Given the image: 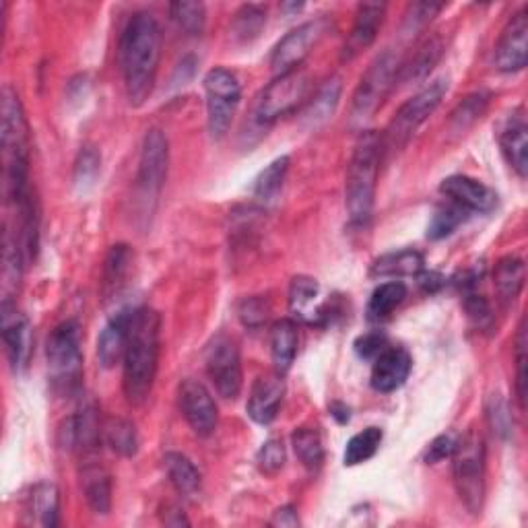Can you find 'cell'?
Segmentation results:
<instances>
[{"label": "cell", "mask_w": 528, "mask_h": 528, "mask_svg": "<svg viewBox=\"0 0 528 528\" xmlns=\"http://www.w3.org/2000/svg\"><path fill=\"white\" fill-rule=\"evenodd\" d=\"M161 58V29L157 19L139 11L132 15L122 31L120 66L128 104L141 108L153 93Z\"/></svg>", "instance_id": "obj_1"}, {"label": "cell", "mask_w": 528, "mask_h": 528, "mask_svg": "<svg viewBox=\"0 0 528 528\" xmlns=\"http://www.w3.org/2000/svg\"><path fill=\"white\" fill-rule=\"evenodd\" d=\"M161 318L153 308H137L122 359V388L130 405H143L153 390L159 366Z\"/></svg>", "instance_id": "obj_2"}, {"label": "cell", "mask_w": 528, "mask_h": 528, "mask_svg": "<svg viewBox=\"0 0 528 528\" xmlns=\"http://www.w3.org/2000/svg\"><path fill=\"white\" fill-rule=\"evenodd\" d=\"M3 161H5V190L9 205L23 201L31 194L29 186V126L17 91L7 85L3 89Z\"/></svg>", "instance_id": "obj_3"}, {"label": "cell", "mask_w": 528, "mask_h": 528, "mask_svg": "<svg viewBox=\"0 0 528 528\" xmlns=\"http://www.w3.org/2000/svg\"><path fill=\"white\" fill-rule=\"evenodd\" d=\"M382 155V135L363 130L353 147L345 184V207L353 225H368L372 219Z\"/></svg>", "instance_id": "obj_4"}, {"label": "cell", "mask_w": 528, "mask_h": 528, "mask_svg": "<svg viewBox=\"0 0 528 528\" xmlns=\"http://www.w3.org/2000/svg\"><path fill=\"white\" fill-rule=\"evenodd\" d=\"M48 376L56 394L73 396L83 380V351L79 322H60L46 343Z\"/></svg>", "instance_id": "obj_5"}, {"label": "cell", "mask_w": 528, "mask_h": 528, "mask_svg": "<svg viewBox=\"0 0 528 528\" xmlns=\"http://www.w3.org/2000/svg\"><path fill=\"white\" fill-rule=\"evenodd\" d=\"M452 477L460 502L473 514L479 516L485 500V442L471 429L456 440L452 452Z\"/></svg>", "instance_id": "obj_6"}, {"label": "cell", "mask_w": 528, "mask_h": 528, "mask_svg": "<svg viewBox=\"0 0 528 528\" xmlns=\"http://www.w3.org/2000/svg\"><path fill=\"white\" fill-rule=\"evenodd\" d=\"M446 91L448 79H438L413 95L407 104H403L382 135V153L392 155L403 151L413 139L417 128L438 110Z\"/></svg>", "instance_id": "obj_7"}, {"label": "cell", "mask_w": 528, "mask_h": 528, "mask_svg": "<svg viewBox=\"0 0 528 528\" xmlns=\"http://www.w3.org/2000/svg\"><path fill=\"white\" fill-rule=\"evenodd\" d=\"M170 168V143L161 128L147 130V135L141 145L139 157V172L135 180V190L139 205L143 207V215H151L155 211L157 198L163 190L165 178H168Z\"/></svg>", "instance_id": "obj_8"}, {"label": "cell", "mask_w": 528, "mask_h": 528, "mask_svg": "<svg viewBox=\"0 0 528 528\" xmlns=\"http://www.w3.org/2000/svg\"><path fill=\"white\" fill-rule=\"evenodd\" d=\"M401 60L394 52H382L370 66L366 75L361 77L351 104V116L357 122L368 120L376 114V110L384 104V99L399 81Z\"/></svg>", "instance_id": "obj_9"}, {"label": "cell", "mask_w": 528, "mask_h": 528, "mask_svg": "<svg viewBox=\"0 0 528 528\" xmlns=\"http://www.w3.org/2000/svg\"><path fill=\"white\" fill-rule=\"evenodd\" d=\"M207 93V126L213 141H221L234 122L242 102V85L227 69H213L205 77Z\"/></svg>", "instance_id": "obj_10"}, {"label": "cell", "mask_w": 528, "mask_h": 528, "mask_svg": "<svg viewBox=\"0 0 528 528\" xmlns=\"http://www.w3.org/2000/svg\"><path fill=\"white\" fill-rule=\"evenodd\" d=\"M308 85L310 81L306 73H302L300 69L275 77V81L264 87V91L258 97L254 108V120L260 126H269L281 116H287L302 104V99L308 93Z\"/></svg>", "instance_id": "obj_11"}, {"label": "cell", "mask_w": 528, "mask_h": 528, "mask_svg": "<svg viewBox=\"0 0 528 528\" xmlns=\"http://www.w3.org/2000/svg\"><path fill=\"white\" fill-rule=\"evenodd\" d=\"M207 374L225 401H236L242 392V357L236 341L217 335L205 353Z\"/></svg>", "instance_id": "obj_12"}, {"label": "cell", "mask_w": 528, "mask_h": 528, "mask_svg": "<svg viewBox=\"0 0 528 528\" xmlns=\"http://www.w3.org/2000/svg\"><path fill=\"white\" fill-rule=\"evenodd\" d=\"M328 31V19L318 17L314 21L302 23L300 27L291 29L287 36L275 46L271 54V69L275 77L287 75L291 71H297L306 60V56L318 46V42L326 36Z\"/></svg>", "instance_id": "obj_13"}, {"label": "cell", "mask_w": 528, "mask_h": 528, "mask_svg": "<svg viewBox=\"0 0 528 528\" xmlns=\"http://www.w3.org/2000/svg\"><path fill=\"white\" fill-rule=\"evenodd\" d=\"M180 411L198 438H209L217 429V405L205 384L186 378L178 388Z\"/></svg>", "instance_id": "obj_14"}, {"label": "cell", "mask_w": 528, "mask_h": 528, "mask_svg": "<svg viewBox=\"0 0 528 528\" xmlns=\"http://www.w3.org/2000/svg\"><path fill=\"white\" fill-rule=\"evenodd\" d=\"M528 56V13L520 9L506 23L495 46V66L502 73H518L526 66Z\"/></svg>", "instance_id": "obj_15"}, {"label": "cell", "mask_w": 528, "mask_h": 528, "mask_svg": "<svg viewBox=\"0 0 528 528\" xmlns=\"http://www.w3.org/2000/svg\"><path fill=\"white\" fill-rule=\"evenodd\" d=\"M440 192L450 198V203L469 213L487 215L498 207V192L469 176H448L440 184Z\"/></svg>", "instance_id": "obj_16"}, {"label": "cell", "mask_w": 528, "mask_h": 528, "mask_svg": "<svg viewBox=\"0 0 528 528\" xmlns=\"http://www.w3.org/2000/svg\"><path fill=\"white\" fill-rule=\"evenodd\" d=\"M79 479H81L85 502L91 508V512L106 516L112 510V477L108 469L102 465L97 452L81 456Z\"/></svg>", "instance_id": "obj_17"}, {"label": "cell", "mask_w": 528, "mask_h": 528, "mask_svg": "<svg viewBox=\"0 0 528 528\" xmlns=\"http://www.w3.org/2000/svg\"><path fill=\"white\" fill-rule=\"evenodd\" d=\"M289 312L293 318L312 326H324L330 322L328 304L322 302V291L312 277H293L289 285Z\"/></svg>", "instance_id": "obj_18"}, {"label": "cell", "mask_w": 528, "mask_h": 528, "mask_svg": "<svg viewBox=\"0 0 528 528\" xmlns=\"http://www.w3.org/2000/svg\"><path fill=\"white\" fill-rule=\"evenodd\" d=\"M386 17V5L384 3H361L355 13V21L351 27L349 38L345 40L341 60L351 62L361 52H366L378 38V31Z\"/></svg>", "instance_id": "obj_19"}, {"label": "cell", "mask_w": 528, "mask_h": 528, "mask_svg": "<svg viewBox=\"0 0 528 528\" xmlns=\"http://www.w3.org/2000/svg\"><path fill=\"white\" fill-rule=\"evenodd\" d=\"M285 396V382L281 374H264L260 376L250 390L246 411L252 421L260 425H269L277 419L279 407Z\"/></svg>", "instance_id": "obj_20"}, {"label": "cell", "mask_w": 528, "mask_h": 528, "mask_svg": "<svg viewBox=\"0 0 528 528\" xmlns=\"http://www.w3.org/2000/svg\"><path fill=\"white\" fill-rule=\"evenodd\" d=\"M137 308H124L110 318L102 333L97 337V359L102 368L110 370L124 359L126 345L130 339V326Z\"/></svg>", "instance_id": "obj_21"}, {"label": "cell", "mask_w": 528, "mask_h": 528, "mask_svg": "<svg viewBox=\"0 0 528 528\" xmlns=\"http://www.w3.org/2000/svg\"><path fill=\"white\" fill-rule=\"evenodd\" d=\"M411 368H413V359L407 349L403 347L384 349L374 361L372 378H370L372 388L382 394L399 390L407 382Z\"/></svg>", "instance_id": "obj_22"}, {"label": "cell", "mask_w": 528, "mask_h": 528, "mask_svg": "<svg viewBox=\"0 0 528 528\" xmlns=\"http://www.w3.org/2000/svg\"><path fill=\"white\" fill-rule=\"evenodd\" d=\"M0 328H3V343L5 353L11 363V368L19 372L29 355V322L27 318L17 310L15 302H3L0 308Z\"/></svg>", "instance_id": "obj_23"}, {"label": "cell", "mask_w": 528, "mask_h": 528, "mask_svg": "<svg viewBox=\"0 0 528 528\" xmlns=\"http://www.w3.org/2000/svg\"><path fill=\"white\" fill-rule=\"evenodd\" d=\"M500 147L512 170L524 180L528 174V128L522 108L512 112L504 122L500 130Z\"/></svg>", "instance_id": "obj_24"}, {"label": "cell", "mask_w": 528, "mask_h": 528, "mask_svg": "<svg viewBox=\"0 0 528 528\" xmlns=\"http://www.w3.org/2000/svg\"><path fill=\"white\" fill-rule=\"evenodd\" d=\"M526 281V264L520 256H504L493 271V287L498 293V300L502 306H510L516 302Z\"/></svg>", "instance_id": "obj_25"}, {"label": "cell", "mask_w": 528, "mask_h": 528, "mask_svg": "<svg viewBox=\"0 0 528 528\" xmlns=\"http://www.w3.org/2000/svg\"><path fill=\"white\" fill-rule=\"evenodd\" d=\"M25 260L27 258L23 254L15 229L7 223L3 236V302H15V293L21 285Z\"/></svg>", "instance_id": "obj_26"}, {"label": "cell", "mask_w": 528, "mask_h": 528, "mask_svg": "<svg viewBox=\"0 0 528 528\" xmlns=\"http://www.w3.org/2000/svg\"><path fill=\"white\" fill-rule=\"evenodd\" d=\"M444 52V44L440 36L427 38L417 52L411 56L407 64H401V73L399 81L405 85H417L429 77V73L434 71V66L440 62Z\"/></svg>", "instance_id": "obj_27"}, {"label": "cell", "mask_w": 528, "mask_h": 528, "mask_svg": "<svg viewBox=\"0 0 528 528\" xmlns=\"http://www.w3.org/2000/svg\"><path fill=\"white\" fill-rule=\"evenodd\" d=\"M297 341H300V335H297V324L291 318H283L273 324L271 355L277 374L285 376L291 370L293 359L297 355Z\"/></svg>", "instance_id": "obj_28"}, {"label": "cell", "mask_w": 528, "mask_h": 528, "mask_svg": "<svg viewBox=\"0 0 528 528\" xmlns=\"http://www.w3.org/2000/svg\"><path fill=\"white\" fill-rule=\"evenodd\" d=\"M27 512L31 514L33 522H38L46 528H54L58 524L60 512L58 487L50 481H40L33 485L27 498Z\"/></svg>", "instance_id": "obj_29"}, {"label": "cell", "mask_w": 528, "mask_h": 528, "mask_svg": "<svg viewBox=\"0 0 528 528\" xmlns=\"http://www.w3.org/2000/svg\"><path fill=\"white\" fill-rule=\"evenodd\" d=\"M163 467L174 489L180 495H184V498H192V495L201 491V483H203L201 473H198L194 462L188 456L180 452H168L163 456Z\"/></svg>", "instance_id": "obj_30"}, {"label": "cell", "mask_w": 528, "mask_h": 528, "mask_svg": "<svg viewBox=\"0 0 528 528\" xmlns=\"http://www.w3.org/2000/svg\"><path fill=\"white\" fill-rule=\"evenodd\" d=\"M343 93V81L341 77L328 79L316 93V97L310 102V106L304 112V124L308 128H316L324 124L328 118H333V114L339 108Z\"/></svg>", "instance_id": "obj_31"}, {"label": "cell", "mask_w": 528, "mask_h": 528, "mask_svg": "<svg viewBox=\"0 0 528 528\" xmlns=\"http://www.w3.org/2000/svg\"><path fill=\"white\" fill-rule=\"evenodd\" d=\"M423 256L417 250H399L390 252L374 260L372 275L374 277H409L423 271Z\"/></svg>", "instance_id": "obj_32"}, {"label": "cell", "mask_w": 528, "mask_h": 528, "mask_svg": "<svg viewBox=\"0 0 528 528\" xmlns=\"http://www.w3.org/2000/svg\"><path fill=\"white\" fill-rule=\"evenodd\" d=\"M489 99H491V95L485 91H475V93H471L462 99V102L450 114V120H448L450 135L460 137V135H465L469 128H473L483 118V114L487 112Z\"/></svg>", "instance_id": "obj_33"}, {"label": "cell", "mask_w": 528, "mask_h": 528, "mask_svg": "<svg viewBox=\"0 0 528 528\" xmlns=\"http://www.w3.org/2000/svg\"><path fill=\"white\" fill-rule=\"evenodd\" d=\"M132 258H135V254H132L128 244H116L110 248L106 262H104V295L106 297H112L122 289L130 273Z\"/></svg>", "instance_id": "obj_34"}, {"label": "cell", "mask_w": 528, "mask_h": 528, "mask_svg": "<svg viewBox=\"0 0 528 528\" xmlns=\"http://www.w3.org/2000/svg\"><path fill=\"white\" fill-rule=\"evenodd\" d=\"M407 297V285L401 281H388L374 289L370 304H368V318L370 320H386L396 308H399Z\"/></svg>", "instance_id": "obj_35"}, {"label": "cell", "mask_w": 528, "mask_h": 528, "mask_svg": "<svg viewBox=\"0 0 528 528\" xmlns=\"http://www.w3.org/2000/svg\"><path fill=\"white\" fill-rule=\"evenodd\" d=\"M104 440L116 454L126 458L135 456L139 450V436L135 423L122 417H110L104 423Z\"/></svg>", "instance_id": "obj_36"}, {"label": "cell", "mask_w": 528, "mask_h": 528, "mask_svg": "<svg viewBox=\"0 0 528 528\" xmlns=\"http://www.w3.org/2000/svg\"><path fill=\"white\" fill-rule=\"evenodd\" d=\"M291 446L308 471H318L322 467L324 446L314 427H297L291 434Z\"/></svg>", "instance_id": "obj_37"}, {"label": "cell", "mask_w": 528, "mask_h": 528, "mask_svg": "<svg viewBox=\"0 0 528 528\" xmlns=\"http://www.w3.org/2000/svg\"><path fill=\"white\" fill-rule=\"evenodd\" d=\"M382 440H384V432L380 427H366L363 432L355 434L345 448V456H343L345 467H357L374 458Z\"/></svg>", "instance_id": "obj_38"}, {"label": "cell", "mask_w": 528, "mask_h": 528, "mask_svg": "<svg viewBox=\"0 0 528 528\" xmlns=\"http://www.w3.org/2000/svg\"><path fill=\"white\" fill-rule=\"evenodd\" d=\"M289 157L283 155V157H277L275 161H271L267 168H264L256 182H254V196L260 198V201L269 203L273 201V198L281 192L283 188V182L287 178V172H289Z\"/></svg>", "instance_id": "obj_39"}, {"label": "cell", "mask_w": 528, "mask_h": 528, "mask_svg": "<svg viewBox=\"0 0 528 528\" xmlns=\"http://www.w3.org/2000/svg\"><path fill=\"white\" fill-rule=\"evenodd\" d=\"M469 219V211L462 209L454 203L442 205L436 209V213L429 219L427 225V238L429 240H444L452 236L454 231Z\"/></svg>", "instance_id": "obj_40"}, {"label": "cell", "mask_w": 528, "mask_h": 528, "mask_svg": "<svg viewBox=\"0 0 528 528\" xmlns=\"http://www.w3.org/2000/svg\"><path fill=\"white\" fill-rule=\"evenodd\" d=\"M485 417H487L489 429L495 438L502 442H508L512 438L514 419H512L510 405L502 394H489V399L485 403Z\"/></svg>", "instance_id": "obj_41"}, {"label": "cell", "mask_w": 528, "mask_h": 528, "mask_svg": "<svg viewBox=\"0 0 528 528\" xmlns=\"http://www.w3.org/2000/svg\"><path fill=\"white\" fill-rule=\"evenodd\" d=\"M170 15L188 36H201L207 25V9L203 3H172Z\"/></svg>", "instance_id": "obj_42"}, {"label": "cell", "mask_w": 528, "mask_h": 528, "mask_svg": "<svg viewBox=\"0 0 528 528\" xmlns=\"http://www.w3.org/2000/svg\"><path fill=\"white\" fill-rule=\"evenodd\" d=\"M264 23H267V13L256 5H244L234 15L231 33H234V38L240 42H252L254 38H258V33L262 31Z\"/></svg>", "instance_id": "obj_43"}, {"label": "cell", "mask_w": 528, "mask_h": 528, "mask_svg": "<svg viewBox=\"0 0 528 528\" xmlns=\"http://www.w3.org/2000/svg\"><path fill=\"white\" fill-rule=\"evenodd\" d=\"M99 165H102V155L93 147L85 145L81 147L77 159H75V184L77 188L85 190L93 186L97 174H99Z\"/></svg>", "instance_id": "obj_44"}, {"label": "cell", "mask_w": 528, "mask_h": 528, "mask_svg": "<svg viewBox=\"0 0 528 528\" xmlns=\"http://www.w3.org/2000/svg\"><path fill=\"white\" fill-rule=\"evenodd\" d=\"M444 9L442 3H413L409 5L405 19H403V33L405 36H415V33L423 31L434 17Z\"/></svg>", "instance_id": "obj_45"}, {"label": "cell", "mask_w": 528, "mask_h": 528, "mask_svg": "<svg viewBox=\"0 0 528 528\" xmlns=\"http://www.w3.org/2000/svg\"><path fill=\"white\" fill-rule=\"evenodd\" d=\"M465 310H467L469 320L479 330H483V333H489V330L493 328L495 316H493V308H491V304H489V300H487L485 295H479L475 291H469L465 295Z\"/></svg>", "instance_id": "obj_46"}, {"label": "cell", "mask_w": 528, "mask_h": 528, "mask_svg": "<svg viewBox=\"0 0 528 528\" xmlns=\"http://www.w3.org/2000/svg\"><path fill=\"white\" fill-rule=\"evenodd\" d=\"M528 355H526V320H520L518 335H516V396L518 403L524 409L526 407V386H528Z\"/></svg>", "instance_id": "obj_47"}, {"label": "cell", "mask_w": 528, "mask_h": 528, "mask_svg": "<svg viewBox=\"0 0 528 528\" xmlns=\"http://www.w3.org/2000/svg\"><path fill=\"white\" fill-rule=\"evenodd\" d=\"M258 469L262 475L275 477L285 467V446L281 440H269L258 452Z\"/></svg>", "instance_id": "obj_48"}, {"label": "cell", "mask_w": 528, "mask_h": 528, "mask_svg": "<svg viewBox=\"0 0 528 528\" xmlns=\"http://www.w3.org/2000/svg\"><path fill=\"white\" fill-rule=\"evenodd\" d=\"M238 316L246 328H258L269 316V306L260 297H246L238 306Z\"/></svg>", "instance_id": "obj_49"}, {"label": "cell", "mask_w": 528, "mask_h": 528, "mask_svg": "<svg viewBox=\"0 0 528 528\" xmlns=\"http://www.w3.org/2000/svg\"><path fill=\"white\" fill-rule=\"evenodd\" d=\"M456 436L454 434H442L438 436L432 444H429L427 452H425V462L427 465H436V462H442L446 458L452 456L454 446H456Z\"/></svg>", "instance_id": "obj_50"}, {"label": "cell", "mask_w": 528, "mask_h": 528, "mask_svg": "<svg viewBox=\"0 0 528 528\" xmlns=\"http://www.w3.org/2000/svg\"><path fill=\"white\" fill-rule=\"evenodd\" d=\"M386 337L382 333H368L355 341V351L363 359L378 357L386 349Z\"/></svg>", "instance_id": "obj_51"}, {"label": "cell", "mask_w": 528, "mask_h": 528, "mask_svg": "<svg viewBox=\"0 0 528 528\" xmlns=\"http://www.w3.org/2000/svg\"><path fill=\"white\" fill-rule=\"evenodd\" d=\"M271 526H281V528H295L300 526V516H297V510L293 506H283L275 510L271 518Z\"/></svg>", "instance_id": "obj_52"}, {"label": "cell", "mask_w": 528, "mask_h": 528, "mask_svg": "<svg viewBox=\"0 0 528 528\" xmlns=\"http://www.w3.org/2000/svg\"><path fill=\"white\" fill-rule=\"evenodd\" d=\"M419 285L427 291V293H436L442 285H444V277L438 273H419Z\"/></svg>", "instance_id": "obj_53"}, {"label": "cell", "mask_w": 528, "mask_h": 528, "mask_svg": "<svg viewBox=\"0 0 528 528\" xmlns=\"http://www.w3.org/2000/svg\"><path fill=\"white\" fill-rule=\"evenodd\" d=\"M163 522L168 526H182V524H190L184 516V512H180V508L176 506H168V512L163 514Z\"/></svg>", "instance_id": "obj_54"}, {"label": "cell", "mask_w": 528, "mask_h": 528, "mask_svg": "<svg viewBox=\"0 0 528 528\" xmlns=\"http://www.w3.org/2000/svg\"><path fill=\"white\" fill-rule=\"evenodd\" d=\"M330 415H333L339 423H347L349 421V407H345L343 403H333L330 405Z\"/></svg>", "instance_id": "obj_55"}, {"label": "cell", "mask_w": 528, "mask_h": 528, "mask_svg": "<svg viewBox=\"0 0 528 528\" xmlns=\"http://www.w3.org/2000/svg\"><path fill=\"white\" fill-rule=\"evenodd\" d=\"M281 9H283V11H302L304 5H295V3H291V5H283Z\"/></svg>", "instance_id": "obj_56"}]
</instances>
